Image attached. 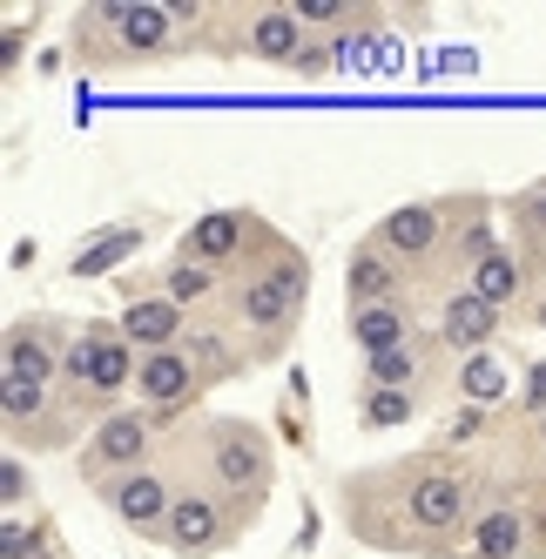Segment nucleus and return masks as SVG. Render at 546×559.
<instances>
[{
  "label": "nucleus",
  "instance_id": "nucleus-1",
  "mask_svg": "<svg viewBox=\"0 0 546 559\" xmlns=\"http://www.w3.org/2000/svg\"><path fill=\"white\" fill-rule=\"evenodd\" d=\"M304 290H310L304 257H277L270 270H257L250 284L237 290V317H244V324H257V331H284L290 317L304 310Z\"/></svg>",
  "mask_w": 546,
  "mask_h": 559
},
{
  "label": "nucleus",
  "instance_id": "nucleus-2",
  "mask_svg": "<svg viewBox=\"0 0 546 559\" xmlns=\"http://www.w3.org/2000/svg\"><path fill=\"white\" fill-rule=\"evenodd\" d=\"M210 465H216V478H223L237 499H244V492L257 499V492L270 486V445H263V431H250V425H237V418L210 431Z\"/></svg>",
  "mask_w": 546,
  "mask_h": 559
},
{
  "label": "nucleus",
  "instance_id": "nucleus-3",
  "mask_svg": "<svg viewBox=\"0 0 546 559\" xmlns=\"http://www.w3.org/2000/svg\"><path fill=\"white\" fill-rule=\"evenodd\" d=\"M135 365L142 357L122 344V337H102V331H82L68 344V378L74 384H88V391H122V384H135Z\"/></svg>",
  "mask_w": 546,
  "mask_h": 559
},
{
  "label": "nucleus",
  "instance_id": "nucleus-4",
  "mask_svg": "<svg viewBox=\"0 0 546 559\" xmlns=\"http://www.w3.org/2000/svg\"><path fill=\"white\" fill-rule=\"evenodd\" d=\"M465 506H473V486H465V472H452V465L418 472V478H412V492H405L412 526H425V533H446V526H459V519H465Z\"/></svg>",
  "mask_w": 546,
  "mask_h": 559
},
{
  "label": "nucleus",
  "instance_id": "nucleus-5",
  "mask_svg": "<svg viewBox=\"0 0 546 559\" xmlns=\"http://www.w3.org/2000/svg\"><path fill=\"white\" fill-rule=\"evenodd\" d=\"M102 27H115V41H122V55H169V8H149V0H108V8H95Z\"/></svg>",
  "mask_w": 546,
  "mask_h": 559
},
{
  "label": "nucleus",
  "instance_id": "nucleus-6",
  "mask_svg": "<svg viewBox=\"0 0 546 559\" xmlns=\"http://www.w3.org/2000/svg\"><path fill=\"white\" fill-rule=\"evenodd\" d=\"M142 452H149V425H142L135 412H115V418H102V431L88 438L82 465H88V472H142Z\"/></svg>",
  "mask_w": 546,
  "mask_h": 559
},
{
  "label": "nucleus",
  "instance_id": "nucleus-7",
  "mask_svg": "<svg viewBox=\"0 0 546 559\" xmlns=\"http://www.w3.org/2000/svg\"><path fill=\"white\" fill-rule=\"evenodd\" d=\"M108 506L122 512L135 533H163V519H169L176 492H169V478H155V472H122V478L108 486Z\"/></svg>",
  "mask_w": 546,
  "mask_h": 559
},
{
  "label": "nucleus",
  "instance_id": "nucleus-8",
  "mask_svg": "<svg viewBox=\"0 0 546 559\" xmlns=\"http://www.w3.org/2000/svg\"><path fill=\"white\" fill-rule=\"evenodd\" d=\"M163 539H169L176 552H216V546H223V512H216V499L176 492V506H169V519H163Z\"/></svg>",
  "mask_w": 546,
  "mask_h": 559
},
{
  "label": "nucleus",
  "instance_id": "nucleus-9",
  "mask_svg": "<svg viewBox=\"0 0 546 559\" xmlns=\"http://www.w3.org/2000/svg\"><path fill=\"white\" fill-rule=\"evenodd\" d=\"M176 337H182V304H169V297H135L129 304V317H122L129 350L155 357V350H176Z\"/></svg>",
  "mask_w": 546,
  "mask_h": 559
},
{
  "label": "nucleus",
  "instance_id": "nucleus-10",
  "mask_svg": "<svg viewBox=\"0 0 546 559\" xmlns=\"http://www.w3.org/2000/svg\"><path fill=\"white\" fill-rule=\"evenodd\" d=\"M392 297H399L392 257H384L378 243L351 250V263H344V304H351V310H378V304H392Z\"/></svg>",
  "mask_w": 546,
  "mask_h": 559
},
{
  "label": "nucleus",
  "instance_id": "nucleus-11",
  "mask_svg": "<svg viewBox=\"0 0 546 559\" xmlns=\"http://www.w3.org/2000/svg\"><path fill=\"white\" fill-rule=\"evenodd\" d=\"M244 236H250V216L244 210H216V216H203V223H189V236H182V263H223V257H237L244 250Z\"/></svg>",
  "mask_w": 546,
  "mask_h": 559
},
{
  "label": "nucleus",
  "instance_id": "nucleus-12",
  "mask_svg": "<svg viewBox=\"0 0 546 559\" xmlns=\"http://www.w3.org/2000/svg\"><path fill=\"white\" fill-rule=\"evenodd\" d=\"M197 365H189V350H155L135 365V391L149 397V405H182L189 391H197Z\"/></svg>",
  "mask_w": 546,
  "mask_h": 559
},
{
  "label": "nucleus",
  "instance_id": "nucleus-13",
  "mask_svg": "<svg viewBox=\"0 0 546 559\" xmlns=\"http://www.w3.org/2000/svg\"><path fill=\"white\" fill-rule=\"evenodd\" d=\"M439 243V210L432 203H405V210H392L378 223V250L384 257H425Z\"/></svg>",
  "mask_w": 546,
  "mask_h": 559
},
{
  "label": "nucleus",
  "instance_id": "nucleus-14",
  "mask_svg": "<svg viewBox=\"0 0 546 559\" xmlns=\"http://www.w3.org/2000/svg\"><path fill=\"white\" fill-rule=\"evenodd\" d=\"M439 331H446V344L452 350H486L492 344V331H499V310L486 304V297H473V290H459L452 304H446V317H439Z\"/></svg>",
  "mask_w": 546,
  "mask_h": 559
},
{
  "label": "nucleus",
  "instance_id": "nucleus-15",
  "mask_svg": "<svg viewBox=\"0 0 546 559\" xmlns=\"http://www.w3.org/2000/svg\"><path fill=\"white\" fill-rule=\"evenodd\" d=\"M310 41H304V27H297V14L290 8H263L257 21H250V55L257 61H277V68H297V55H304Z\"/></svg>",
  "mask_w": 546,
  "mask_h": 559
},
{
  "label": "nucleus",
  "instance_id": "nucleus-16",
  "mask_svg": "<svg viewBox=\"0 0 546 559\" xmlns=\"http://www.w3.org/2000/svg\"><path fill=\"white\" fill-rule=\"evenodd\" d=\"M351 337L365 344V357H378V350L412 344V324H405L399 304H378V310H351Z\"/></svg>",
  "mask_w": 546,
  "mask_h": 559
},
{
  "label": "nucleus",
  "instance_id": "nucleus-17",
  "mask_svg": "<svg viewBox=\"0 0 546 559\" xmlns=\"http://www.w3.org/2000/svg\"><path fill=\"white\" fill-rule=\"evenodd\" d=\"M142 250V229H108V236H95V243L74 257V276H108L115 263H129Z\"/></svg>",
  "mask_w": 546,
  "mask_h": 559
},
{
  "label": "nucleus",
  "instance_id": "nucleus-18",
  "mask_svg": "<svg viewBox=\"0 0 546 559\" xmlns=\"http://www.w3.org/2000/svg\"><path fill=\"white\" fill-rule=\"evenodd\" d=\"M520 276H526V270H520L513 257H506V250H492L486 263H473V284H465V290H473V297H486V304L499 310L506 297H520Z\"/></svg>",
  "mask_w": 546,
  "mask_h": 559
},
{
  "label": "nucleus",
  "instance_id": "nucleus-19",
  "mask_svg": "<svg viewBox=\"0 0 546 559\" xmlns=\"http://www.w3.org/2000/svg\"><path fill=\"white\" fill-rule=\"evenodd\" d=\"M473 546H479V559H513L520 546H526V526H520V512H486L479 526H473Z\"/></svg>",
  "mask_w": 546,
  "mask_h": 559
},
{
  "label": "nucleus",
  "instance_id": "nucleus-20",
  "mask_svg": "<svg viewBox=\"0 0 546 559\" xmlns=\"http://www.w3.org/2000/svg\"><path fill=\"white\" fill-rule=\"evenodd\" d=\"M48 344H41V331H14L8 337V378H21V384H41L48 391Z\"/></svg>",
  "mask_w": 546,
  "mask_h": 559
},
{
  "label": "nucleus",
  "instance_id": "nucleus-21",
  "mask_svg": "<svg viewBox=\"0 0 546 559\" xmlns=\"http://www.w3.org/2000/svg\"><path fill=\"white\" fill-rule=\"evenodd\" d=\"M459 391L465 397H473V405H492V397L506 391V365H499V357H465V371H459Z\"/></svg>",
  "mask_w": 546,
  "mask_h": 559
},
{
  "label": "nucleus",
  "instance_id": "nucleus-22",
  "mask_svg": "<svg viewBox=\"0 0 546 559\" xmlns=\"http://www.w3.org/2000/svg\"><path fill=\"white\" fill-rule=\"evenodd\" d=\"M412 371H418V350H412V344H399V350H378L371 365H365L371 391H405V384H412Z\"/></svg>",
  "mask_w": 546,
  "mask_h": 559
},
{
  "label": "nucleus",
  "instance_id": "nucleus-23",
  "mask_svg": "<svg viewBox=\"0 0 546 559\" xmlns=\"http://www.w3.org/2000/svg\"><path fill=\"white\" fill-rule=\"evenodd\" d=\"M210 290H216V270H210V263H182V257H176L163 297H169V304H203Z\"/></svg>",
  "mask_w": 546,
  "mask_h": 559
},
{
  "label": "nucleus",
  "instance_id": "nucleus-24",
  "mask_svg": "<svg viewBox=\"0 0 546 559\" xmlns=\"http://www.w3.org/2000/svg\"><path fill=\"white\" fill-rule=\"evenodd\" d=\"M371 55H378V34H337L331 41V61L344 74H371Z\"/></svg>",
  "mask_w": 546,
  "mask_h": 559
},
{
  "label": "nucleus",
  "instance_id": "nucleus-25",
  "mask_svg": "<svg viewBox=\"0 0 546 559\" xmlns=\"http://www.w3.org/2000/svg\"><path fill=\"white\" fill-rule=\"evenodd\" d=\"M41 384H21V378H0V405H8V425H21V418H34L41 412Z\"/></svg>",
  "mask_w": 546,
  "mask_h": 559
},
{
  "label": "nucleus",
  "instance_id": "nucleus-26",
  "mask_svg": "<svg viewBox=\"0 0 546 559\" xmlns=\"http://www.w3.org/2000/svg\"><path fill=\"white\" fill-rule=\"evenodd\" d=\"M412 418V391H371L365 397V425H405Z\"/></svg>",
  "mask_w": 546,
  "mask_h": 559
},
{
  "label": "nucleus",
  "instance_id": "nucleus-27",
  "mask_svg": "<svg viewBox=\"0 0 546 559\" xmlns=\"http://www.w3.org/2000/svg\"><path fill=\"white\" fill-rule=\"evenodd\" d=\"M290 14H297V27H318V34H324V27H337L351 8H344V0H290Z\"/></svg>",
  "mask_w": 546,
  "mask_h": 559
},
{
  "label": "nucleus",
  "instance_id": "nucleus-28",
  "mask_svg": "<svg viewBox=\"0 0 546 559\" xmlns=\"http://www.w3.org/2000/svg\"><path fill=\"white\" fill-rule=\"evenodd\" d=\"M520 236L526 243H546V182L533 195H520Z\"/></svg>",
  "mask_w": 546,
  "mask_h": 559
},
{
  "label": "nucleus",
  "instance_id": "nucleus-29",
  "mask_svg": "<svg viewBox=\"0 0 546 559\" xmlns=\"http://www.w3.org/2000/svg\"><path fill=\"white\" fill-rule=\"evenodd\" d=\"M189 365H197V378H210V371H229V350H223L216 337H189Z\"/></svg>",
  "mask_w": 546,
  "mask_h": 559
},
{
  "label": "nucleus",
  "instance_id": "nucleus-30",
  "mask_svg": "<svg viewBox=\"0 0 546 559\" xmlns=\"http://www.w3.org/2000/svg\"><path fill=\"white\" fill-rule=\"evenodd\" d=\"M425 74H479V55L473 48H439L432 61H425Z\"/></svg>",
  "mask_w": 546,
  "mask_h": 559
},
{
  "label": "nucleus",
  "instance_id": "nucleus-31",
  "mask_svg": "<svg viewBox=\"0 0 546 559\" xmlns=\"http://www.w3.org/2000/svg\"><path fill=\"white\" fill-rule=\"evenodd\" d=\"M0 499H8V506H21V499H27V472H21V459L0 465Z\"/></svg>",
  "mask_w": 546,
  "mask_h": 559
},
{
  "label": "nucleus",
  "instance_id": "nucleus-32",
  "mask_svg": "<svg viewBox=\"0 0 546 559\" xmlns=\"http://www.w3.org/2000/svg\"><path fill=\"white\" fill-rule=\"evenodd\" d=\"M405 68V48L392 41V34H378V55H371V74H399Z\"/></svg>",
  "mask_w": 546,
  "mask_h": 559
},
{
  "label": "nucleus",
  "instance_id": "nucleus-33",
  "mask_svg": "<svg viewBox=\"0 0 546 559\" xmlns=\"http://www.w3.org/2000/svg\"><path fill=\"white\" fill-rule=\"evenodd\" d=\"M34 552V539L21 533V519H8V533H0V559H27Z\"/></svg>",
  "mask_w": 546,
  "mask_h": 559
},
{
  "label": "nucleus",
  "instance_id": "nucleus-34",
  "mask_svg": "<svg viewBox=\"0 0 546 559\" xmlns=\"http://www.w3.org/2000/svg\"><path fill=\"white\" fill-rule=\"evenodd\" d=\"M324 68H337V61H331V41H310V48L297 55V74H324Z\"/></svg>",
  "mask_w": 546,
  "mask_h": 559
},
{
  "label": "nucleus",
  "instance_id": "nucleus-35",
  "mask_svg": "<svg viewBox=\"0 0 546 559\" xmlns=\"http://www.w3.org/2000/svg\"><path fill=\"white\" fill-rule=\"evenodd\" d=\"M473 431H479V405H473V412H459V418L446 425V438H452V445H459V438H473Z\"/></svg>",
  "mask_w": 546,
  "mask_h": 559
},
{
  "label": "nucleus",
  "instance_id": "nucleus-36",
  "mask_svg": "<svg viewBox=\"0 0 546 559\" xmlns=\"http://www.w3.org/2000/svg\"><path fill=\"white\" fill-rule=\"evenodd\" d=\"M526 405L546 412V365H533V378H526Z\"/></svg>",
  "mask_w": 546,
  "mask_h": 559
},
{
  "label": "nucleus",
  "instance_id": "nucleus-37",
  "mask_svg": "<svg viewBox=\"0 0 546 559\" xmlns=\"http://www.w3.org/2000/svg\"><path fill=\"white\" fill-rule=\"evenodd\" d=\"M539 324H546V310H539Z\"/></svg>",
  "mask_w": 546,
  "mask_h": 559
},
{
  "label": "nucleus",
  "instance_id": "nucleus-38",
  "mask_svg": "<svg viewBox=\"0 0 546 559\" xmlns=\"http://www.w3.org/2000/svg\"><path fill=\"white\" fill-rule=\"evenodd\" d=\"M539 438H546V425H539Z\"/></svg>",
  "mask_w": 546,
  "mask_h": 559
}]
</instances>
